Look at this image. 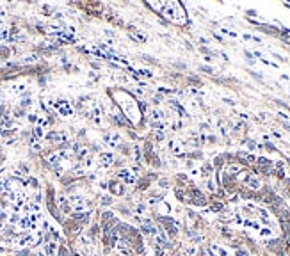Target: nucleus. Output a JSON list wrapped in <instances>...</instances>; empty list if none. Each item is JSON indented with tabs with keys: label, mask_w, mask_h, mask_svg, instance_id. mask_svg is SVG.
Segmentation results:
<instances>
[{
	"label": "nucleus",
	"mask_w": 290,
	"mask_h": 256,
	"mask_svg": "<svg viewBox=\"0 0 290 256\" xmlns=\"http://www.w3.org/2000/svg\"><path fill=\"white\" fill-rule=\"evenodd\" d=\"M150 7L157 9L160 14L167 16L169 20H173L174 23H182L185 20V13H183V7L176 2H162V4H150Z\"/></svg>",
	"instance_id": "nucleus-1"
},
{
	"label": "nucleus",
	"mask_w": 290,
	"mask_h": 256,
	"mask_svg": "<svg viewBox=\"0 0 290 256\" xmlns=\"http://www.w3.org/2000/svg\"><path fill=\"white\" fill-rule=\"evenodd\" d=\"M105 142L109 144V146H119V142H121V137L117 135V134H109V135H105Z\"/></svg>",
	"instance_id": "nucleus-2"
},
{
	"label": "nucleus",
	"mask_w": 290,
	"mask_h": 256,
	"mask_svg": "<svg viewBox=\"0 0 290 256\" xmlns=\"http://www.w3.org/2000/svg\"><path fill=\"white\" fill-rule=\"evenodd\" d=\"M100 162H101L103 165H112V164H114V155H112V153H101V155H100Z\"/></svg>",
	"instance_id": "nucleus-3"
},
{
	"label": "nucleus",
	"mask_w": 290,
	"mask_h": 256,
	"mask_svg": "<svg viewBox=\"0 0 290 256\" xmlns=\"http://www.w3.org/2000/svg\"><path fill=\"white\" fill-rule=\"evenodd\" d=\"M119 178H121L125 183H134V176H132V173H130L128 169H121V171H119Z\"/></svg>",
	"instance_id": "nucleus-4"
},
{
	"label": "nucleus",
	"mask_w": 290,
	"mask_h": 256,
	"mask_svg": "<svg viewBox=\"0 0 290 256\" xmlns=\"http://www.w3.org/2000/svg\"><path fill=\"white\" fill-rule=\"evenodd\" d=\"M246 181H248L249 189H253V190H258V189H260V181H258V178H254L253 174H249V176L246 178Z\"/></svg>",
	"instance_id": "nucleus-5"
},
{
	"label": "nucleus",
	"mask_w": 290,
	"mask_h": 256,
	"mask_svg": "<svg viewBox=\"0 0 290 256\" xmlns=\"http://www.w3.org/2000/svg\"><path fill=\"white\" fill-rule=\"evenodd\" d=\"M160 119H164V112L162 110H153L151 112V123H158Z\"/></svg>",
	"instance_id": "nucleus-6"
},
{
	"label": "nucleus",
	"mask_w": 290,
	"mask_h": 256,
	"mask_svg": "<svg viewBox=\"0 0 290 256\" xmlns=\"http://www.w3.org/2000/svg\"><path fill=\"white\" fill-rule=\"evenodd\" d=\"M130 36H132L136 41H141V43H144V41H146V36H144V34H139V32L136 34L134 30H130Z\"/></svg>",
	"instance_id": "nucleus-7"
},
{
	"label": "nucleus",
	"mask_w": 290,
	"mask_h": 256,
	"mask_svg": "<svg viewBox=\"0 0 290 256\" xmlns=\"http://www.w3.org/2000/svg\"><path fill=\"white\" fill-rule=\"evenodd\" d=\"M136 212H137V215H144V214H146V205L139 203V205H137V208H136Z\"/></svg>",
	"instance_id": "nucleus-8"
},
{
	"label": "nucleus",
	"mask_w": 290,
	"mask_h": 256,
	"mask_svg": "<svg viewBox=\"0 0 290 256\" xmlns=\"http://www.w3.org/2000/svg\"><path fill=\"white\" fill-rule=\"evenodd\" d=\"M121 185H117V183H111V190L114 192V194H123V189H119Z\"/></svg>",
	"instance_id": "nucleus-9"
},
{
	"label": "nucleus",
	"mask_w": 290,
	"mask_h": 256,
	"mask_svg": "<svg viewBox=\"0 0 290 256\" xmlns=\"http://www.w3.org/2000/svg\"><path fill=\"white\" fill-rule=\"evenodd\" d=\"M260 235H262V236H271L272 231L269 230V228H260Z\"/></svg>",
	"instance_id": "nucleus-10"
},
{
	"label": "nucleus",
	"mask_w": 290,
	"mask_h": 256,
	"mask_svg": "<svg viewBox=\"0 0 290 256\" xmlns=\"http://www.w3.org/2000/svg\"><path fill=\"white\" fill-rule=\"evenodd\" d=\"M201 69H203V71H207V73H214V69H212V68H207V66H203Z\"/></svg>",
	"instance_id": "nucleus-11"
},
{
	"label": "nucleus",
	"mask_w": 290,
	"mask_h": 256,
	"mask_svg": "<svg viewBox=\"0 0 290 256\" xmlns=\"http://www.w3.org/2000/svg\"><path fill=\"white\" fill-rule=\"evenodd\" d=\"M103 205H107V203H111V197H107V196H103V201H101Z\"/></svg>",
	"instance_id": "nucleus-12"
},
{
	"label": "nucleus",
	"mask_w": 290,
	"mask_h": 256,
	"mask_svg": "<svg viewBox=\"0 0 290 256\" xmlns=\"http://www.w3.org/2000/svg\"><path fill=\"white\" fill-rule=\"evenodd\" d=\"M208 190H215V187H214L212 181H208Z\"/></svg>",
	"instance_id": "nucleus-13"
},
{
	"label": "nucleus",
	"mask_w": 290,
	"mask_h": 256,
	"mask_svg": "<svg viewBox=\"0 0 290 256\" xmlns=\"http://www.w3.org/2000/svg\"><path fill=\"white\" fill-rule=\"evenodd\" d=\"M254 148H256V142H253V140H251V142H249V150H254Z\"/></svg>",
	"instance_id": "nucleus-14"
},
{
	"label": "nucleus",
	"mask_w": 290,
	"mask_h": 256,
	"mask_svg": "<svg viewBox=\"0 0 290 256\" xmlns=\"http://www.w3.org/2000/svg\"><path fill=\"white\" fill-rule=\"evenodd\" d=\"M239 256H248V253H246V251H240V253H239Z\"/></svg>",
	"instance_id": "nucleus-15"
}]
</instances>
